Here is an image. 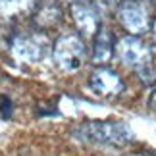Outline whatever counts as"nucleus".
Listing matches in <instances>:
<instances>
[{
    "label": "nucleus",
    "instance_id": "nucleus-5",
    "mask_svg": "<svg viewBox=\"0 0 156 156\" xmlns=\"http://www.w3.org/2000/svg\"><path fill=\"white\" fill-rule=\"evenodd\" d=\"M116 54L123 64L135 68L137 71L145 69V68H148V66L152 64L151 46L147 43H143V41L139 37H135V35H127V37L119 39L118 44H116Z\"/></svg>",
    "mask_w": 156,
    "mask_h": 156
},
{
    "label": "nucleus",
    "instance_id": "nucleus-7",
    "mask_svg": "<svg viewBox=\"0 0 156 156\" xmlns=\"http://www.w3.org/2000/svg\"><path fill=\"white\" fill-rule=\"evenodd\" d=\"M89 83H91V89L100 97H118L123 91L122 77L108 68H97L93 71Z\"/></svg>",
    "mask_w": 156,
    "mask_h": 156
},
{
    "label": "nucleus",
    "instance_id": "nucleus-4",
    "mask_svg": "<svg viewBox=\"0 0 156 156\" xmlns=\"http://www.w3.org/2000/svg\"><path fill=\"white\" fill-rule=\"evenodd\" d=\"M50 43L43 33H20L12 41V54L16 60L25 64H37L48 54Z\"/></svg>",
    "mask_w": 156,
    "mask_h": 156
},
{
    "label": "nucleus",
    "instance_id": "nucleus-2",
    "mask_svg": "<svg viewBox=\"0 0 156 156\" xmlns=\"http://www.w3.org/2000/svg\"><path fill=\"white\" fill-rule=\"evenodd\" d=\"M154 8L151 0H122L118 6V20L131 35H143L152 23Z\"/></svg>",
    "mask_w": 156,
    "mask_h": 156
},
{
    "label": "nucleus",
    "instance_id": "nucleus-1",
    "mask_svg": "<svg viewBox=\"0 0 156 156\" xmlns=\"http://www.w3.org/2000/svg\"><path fill=\"white\" fill-rule=\"evenodd\" d=\"M71 135L85 143L114 145V147L127 145L133 137L127 125L118 122H83L77 127H73Z\"/></svg>",
    "mask_w": 156,
    "mask_h": 156
},
{
    "label": "nucleus",
    "instance_id": "nucleus-8",
    "mask_svg": "<svg viewBox=\"0 0 156 156\" xmlns=\"http://www.w3.org/2000/svg\"><path fill=\"white\" fill-rule=\"evenodd\" d=\"M62 6L58 0H39L33 10V23L39 29H52L62 21Z\"/></svg>",
    "mask_w": 156,
    "mask_h": 156
},
{
    "label": "nucleus",
    "instance_id": "nucleus-10",
    "mask_svg": "<svg viewBox=\"0 0 156 156\" xmlns=\"http://www.w3.org/2000/svg\"><path fill=\"white\" fill-rule=\"evenodd\" d=\"M39 0H0V14L14 17L20 14H25V12L35 10Z\"/></svg>",
    "mask_w": 156,
    "mask_h": 156
},
{
    "label": "nucleus",
    "instance_id": "nucleus-6",
    "mask_svg": "<svg viewBox=\"0 0 156 156\" xmlns=\"http://www.w3.org/2000/svg\"><path fill=\"white\" fill-rule=\"evenodd\" d=\"M71 14H73V21L83 37H93V35L98 33L100 16H98V10L89 0H73Z\"/></svg>",
    "mask_w": 156,
    "mask_h": 156
},
{
    "label": "nucleus",
    "instance_id": "nucleus-9",
    "mask_svg": "<svg viewBox=\"0 0 156 156\" xmlns=\"http://www.w3.org/2000/svg\"><path fill=\"white\" fill-rule=\"evenodd\" d=\"M114 37L108 29H98V33L94 35V43H93V62L94 64H104L110 60V56L114 54Z\"/></svg>",
    "mask_w": 156,
    "mask_h": 156
},
{
    "label": "nucleus",
    "instance_id": "nucleus-11",
    "mask_svg": "<svg viewBox=\"0 0 156 156\" xmlns=\"http://www.w3.org/2000/svg\"><path fill=\"white\" fill-rule=\"evenodd\" d=\"M151 106H152L154 110H156V91L152 93V97H151Z\"/></svg>",
    "mask_w": 156,
    "mask_h": 156
},
{
    "label": "nucleus",
    "instance_id": "nucleus-12",
    "mask_svg": "<svg viewBox=\"0 0 156 156\" xmlns=\"http://www.w3.org/2000/svg\"><path fill=\"white\" fill-rule=\"evenodd\" d=\"M154 39H156V21H154Z\"/></svg>",
    "mask_w": 156,
    "mask_h": 156
},
{
    "label": "nucleus",
    "instance_id": "nucleus-3",
    "mask_svg": "<svg viewBox=\"0 0 156 156\" xmlns=\"http://www.w3.org/2000/svg\"><path fill=\"white\" fill-rule=\"evenodd\" d=\"M85 43L77 33H66L54 43V60L64 71H75L85 60Z\"/></svg>",
    "mask_w": 156,
    "mask_h": 156
}]
</instances>
